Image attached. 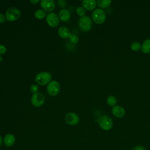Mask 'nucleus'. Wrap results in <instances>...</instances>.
<instances>
[{"label": "nucleus", "mask_w": 150, "mask_h": 150, "mask_svg": "<svg viewBox=\"0 0 150 150\" xmlns=\"http://www.w3.org/2000/svg\"><path fill=\"white\" fill-rule=\"evenodd\" d=\"M29 2H30V3H32V4H37V3H38V2H39L40 1H39V0H30V1H29Z\"/></svg>", "instance_id": "cd10ccee"}, {"label": "nucleus", "mask_w": 150, "mask_h": 150, "mask_svg": "<svg viewBox=\"0 0 150 150\" xmlns=\"http://www.w3.org/2000/svg\"><path fill=\"white\" fill-rule=\"evenodd\" d=\"M2 60H3V58H2V57L0 56V63H1V62L2 61Z\"/></svg>", "instance_id": "c756f323"}, {"label": "nucleus", "mask_w": 150, "mask_h": 150, "mask_svg": "<svg viewBox=\"0 0 150 150\" xmlns=\"http://www.w3.org/2000/svg\"><path fill=\"white\" fill-rule=\"evenodd\" d=\"M117 98L114 96H110L107 98V103L110 106H114V105H115L116 104V103H117Z\"/></svg>", "instance_id": "6ab92c4d"}, {"label": "nucleus", "mask_w": 150, "mask_h": 150, "mask_svg": "<svg viewBox=\"0 0 150 150\" xmlns=\"http://www.w3.org/2000/svg\"><path fill=\"white\" fill-rule=\"evenodd\" d=\"M47 23L51 27H56L60 21V19L57 14L54 12H50L47 14L46 17Z\"/></svg>", "instance_id": "6e6552de"}, {"label": "nucleus", "mask_w": 150, "mask_h": 150, "mask_svg": "<svg viewBox=\"0 0 150 150\" xmlns=\"http://www.w3.org/2000/svg\"><path fill=\"white\" fill-rule=\"evenodd\" d=\"M21 16V11L15 7H11L8 8L5 12L6 20L9 22H13L18 19Z\"/></svg>", "instance_id": "f03ea898"}, {"label": "nucleus", "mask_w": 150, "mask_h": 150, "mask_svg": "<svg viewBox=\"0 0 150 150\" xmlns=\"http://www.w3.org/2000/svg\"><path fill=\"white\" fill-rule=\"evenodd\" d=\"M69 39L71 43H74V44L78 43V42H79V37L76 35H74V34H71Z\"/></svg>", "instance_id": "4be33fe9"}, {"label": "nucleus", "mask_w": 150, "mask_h": 150, "mask_svg": "<svg viewBox=\"0 0 150 150\" xmlns=\"http://www.w3.org/2000/svg\"><path fill=\"white\" fill-rule=\"evenodd\" d=\"M45 101V96L41 93L38 92L36 93H34L31 97V103L33 106L36 107H39L42 106L44 104Z\"/></svg>", "instance_id": "0eeeda50"}, {"label": "nucleus", "mask_w": 150, "mask_h": 150, "mask_svg": "<svg viewBox=\"0 0 150 150\" xmlns=\"http://www.w3.org/2000/svg\"><path fill=\"white\" fill-rule=\"evenodd\" d=\"M78 23L80 29L84 32H88L90 30L92 27L91 19L88 16L80 17L79 19Z\"/></svg>", "instance_id": "39448f33"}, {"label": "nucleus", "mask_w": 150, "mask_h": 150, "mask_svg": "<svg viewBox=\"0 0 150 150\" xmlns=\"http://www.w3.org/2000/svg\"><path fill=\"white\" fill-rule=\"evenodd\" d=\"M97 121L100 127L104 131H108L111 129L113 126L112 118L106 115L100 116Z\"/></svg>", "instance_id": "f257e3e1"}, {"label": "nucleus", "mask_w": 150, "mask_h": 150, "mask_svg": "<svg viewBox=\"0 0 150 150\" xmlns=\"http://www.w3.org/2000/svg\"><path fill=\"white\" fill-rule=\"evenodd\" d=\"M130 47L133 51L137 52L141 49V45L138 42H134L131 43Z\"/></svg>", "instance_id": "aec40b11"}, {"label": "nucleus", "mask_w": 150, "mask_h": 150, "mask_svg": "<svg viewBox=\"0 0 150 150\" xmlns=\"http://www.w3.org/2000/svg\"><path fill=\"white\" fill-rule=\"evenodd\" d=\"M52 76L49 72L42 71L39 73L35 77L36 82L41 86L48 84L52 80Z\"/></svg>", "instance_id": "7ed1b4c3"}, {"label": "nucleus", "mask_w": 150, "mask_h": 150, "mask_svg": "<svg viewBox=\"0 0 150 150\" xmlns=\"http://www.w3.org/2000/svg\"><path fill=\"white\" fill-rule=\"evenodd\" d=\"M111 3V0H98L97 1V5L101 8H105L108 7Z\"/></svg>", "instance_id": "a211bd4d"}, {"label": "nucleus", "mask_w": 150, "mask_h": 150, "mask_svg": "<svg viewBox=\"0 0 150 150\" xmlns=\"http://www.w3.org/2000/svg\"><path fill=\"white\" fill-rule=\"evenodd\" d=\"M40 4L42 9L45 12H52L56 7L55 2L53 0H42Z\"/></svg>", "instance_id": "1a4fd4ad"}, {"label": "nucleus", "mask_w": 150, "mask_h": 150, "mask_svg": "<svg viewBox=\"0 0 150 150\" xmlns=\"http://www.w3.org/2000/svg\"><path fill=\"white\" fill-rule=\"evenodd\" d=\"M57 2L58 3V5L61 8L65 7V6L66 5V2L64 0H59Z\"/></svg>", "instance_id": "393cba45"}, {"label": "nucleus", "mask_w": 150, "mask_h": 150, "mask_svg": "<svg viewBox=\"0 0 150 150\" xmlns=\"http://www.w3.org/2000/svg\"><path fill=\"white\" fill-rule=\"evenodd\" d=\"M57 33L59 36L60 38L65 39L69 38V37L71 35L70 30L66 26H64L60 27L58 29Z\"/></svg>", "instance_id": "f8f14e48"}, {"label": "nucleus", "mask_w": 150, "mask_h": 150, "mask_svg": "<svg viewBox=\"0 0 150 150\" xmlns=\"http://www.w3.org/2000/svg\"><path fill=\"white\" fill-rule=\"evenodd\" d=\"M6 21V18H5V16L0 12V23H4Z\"/></svg>", "instance_id": "a878e982"}, {"label": "nucleus", "mask_w": 150, "mask_h": 150, "mask_svg": "<svg viewBox=\"0 0 150 150\" xmlns=\"http://www.w3.org/2000/svg\"><path fill=\"white\" fill-rule=\"evenodd\" d=\"M35 18L38 19H43L47 15L46 12L43 9H37L34 13Z\"/></svg>", "instance_id": "f3484780"}, {"label": "nucleus", "mask_w": 150, "mask_h": 150, "mask_svg": "<svg viewBox=\"0 0 150 150\" xmlns=\"http://www.w3.org/2000/svg\"><path fill=\"white\" fill-rule=\"evenodd\" d=\"M46 90L50 96H56L60 91V85L57 81L52 80L47 84Z\"/></svg>", "instance_id": "423d86ee"}, {"label": "nucleus", "mask_w": 150, "mask_h": 150, "mask_svg": "<svg viewBox=\"0 0 150 150\" xmlns=\"http://www.w3.org/2000/svg\"><path fill=\"white\" fill-rule=\"evenodd\" d=\"M6 52V47L5 45L0 44V56L4 54Z\"/></svg>", "instance_id": "b1692460"}, {"label": "nucleus", "mask_w": 150, "mask_h": 150, "mask_svg": "<svg viewBox=\"0 0 150 150\" xmlns=\"http://www.w3.org/2000/svg\"><path fill=\"white\" fill-rule=\"evenodd\" d=\"M38 90H39V86H38L37 84H32V85L30 86V91L32 92L33 94L38 93Z\"/></svg>", "instance_id": "5701e85b"}, {"label": "nucleus", "mask_w": 150, "mask_h": 150, "mask_svg": "<svg viewBox=\"0 0 150 150\" xmlns=\"http://www.w3.org/2000/svg\"><path fill=\"white\" fill-rule=\"evenodd\" d=\"M65 121L67 124L70 125H75L79 122V115L74 112H68L64 117Z\"/></svg>", "instance_id": "9d476101"}, {"label": "nucleus", "mask_w": 150, "mask_h": 150, "mask_svg": "<svg viewBox=\"0 0 150 150\" xmlns=\"http://www.w3.org/2000/svg\"><path fill=\"white\" fill-rule=\"evenodd\" d=\"M112 113L117 118H122L125 114L124 108L121 105H115L112 108Z\"/></svg>", "instance_id": "9b49d317"}, {"label": "nucleus", "mask_w": 150, "mask_h": 150, "mask_svg": "<svg viewBox=\"0 0 150 150\" xmlns=\"http://www.w3.org/2000/svg\"><path fill=\"white\" fill-rule=\"evenodd\" d=\"M2 138L0 135V146L2 145Z\"/></svg>", "instance_id": "c85d7f7f"}, {"label": "nucleus", "mask_w": 150, "mask_h": 150, "mask_svg": "<svg viewBox=\"0 0 150 150\" xmlns=\"http://www.w3.org/2000/svg\"><path fill=\"white\" fill-rule=\"evenodd\" d=\"M132 150H146V149H145L144 147L142 146L138 145V146H135V147L132 149Z\"/></svg>", "instance_id": "bb28decb"}, {"label": "nucleus", "mask_w": 150, "mask_h": 150, "mask_svg": "<svg viewBox=\"0 0 150 150\" xmlns=\"http://www.w3.org/2000/svg\"><path fill=\"white\" fill-rule=\"evenodd\" d=\"M141 51L144 53H150V39H147L144 41L141 45Z\"/></svg>", "instance_id": "dca6fc26"}, {"label": "nucleus", "mask_w": 150, "mask_h": 150, "mask_svg": "<svg viewBox=\"0 0 150 150\" xmlns=\"http://www.w3.org/2000/svg\"><path fill=\"white\" fill-rule=\"evenodd\" d=\"M59 19L63 22H66L69 21L70 18V13L69 10L66 9H63L59 12Z\"/></svg>", "instance_id": "2eb2a0df"}, {"label": "nucleus", "mask_w": 150, "mask_h": 150, "mask_svg": "<svg viewBox=\"0 0 150 150\" xmlns=\"http://www.w3.org/2000/svg\"><path fill=\"white\" fill-rule=\"evenodd\" d=\"M83 7L87 10V11H91L93 10L96 5L97 2L95 0H84L82 1Z\"/></svg>", "instance_id": "4468645a"}, {"label": "nucleus", "mask_w": 150, "mask_h": 150, "mask_svg": "<svg viewBox=\"0 0 150 150\" xmlns=\"http://www.w3.org/2000/svg\"><path fill=\"white\" fill-rule=\"evenodd\" d=\"M3 142L8 147L12 146L15 142V137L12 134H7L3 139Z\"/></svg>", "instance_id": "ddd939ff"}, {"label": "nucleus", "mask_w": 150, "mask_h": 150, "mask_svg": "<svg viewBox=\"0 0 150 150\" xmlns=\"http://www.w3.org/2000/svg\"><path fill=\"white\" fill-rule=\"evenodd\" d=\"M86 13V9L81 6H79L76 9V13L77 15L80 16H84V14Z\"/></svg>", "instance_id": "412c9836"}, {"label": "nucleus", "mask_w": 150, "mask_h": 150, "mask_svg": "<svg viewBox=\"0 0 150 150\" xmlns=\"http://www.w3.org/2000/svg\"><path fill=\"white\" fill-rule=\"evenodd\" d=\"M93 21L98 25L103 23L106 19V15L104 11L101 8H97L94 10L91 15Z\"/></svg>", "instance_id": "20e7f679"}]
</instances>
